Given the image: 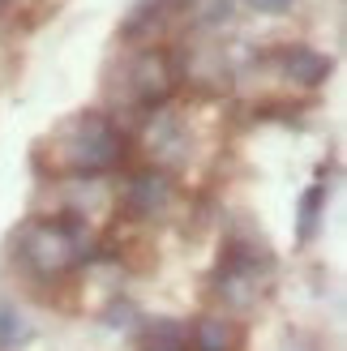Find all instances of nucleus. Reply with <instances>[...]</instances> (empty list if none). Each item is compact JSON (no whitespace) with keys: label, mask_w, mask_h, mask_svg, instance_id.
Listing matches in <instances>:
<instances>
[{"label":"nucleus","mask_w":347,"mask_h":351,"mask_svg":"<svg viewBox=\"0 0 347 351\" xmlns=\"http://www.w3.org/2000/svg\"><path fill=\"white\" fill-rule=\"evenodd\" d=\"M91 249H95L91 232H86V223H77V219H39L17 240V253H22V261L39 278L69 274L73 266H82V261L91 257Z\"/></svg>","instance_id":"1"},{"label":"nucleus","mask_w":347,"mask_h":351,"mask_svg":"<svg viewBox=\"0 0 347 351\" xmlns=\"http://www.w3.org/2000/svg\"><path fill=\"white\" fill-rule=\"evenodd\" d=\"M60 146V163L77 176H99V171H112L120 159H125V137L116 133V125L108 116H95L86 112L77 120H69L56 137Z\"/></svg>","instance_id":"2"},{"label":"nucleus","mask_w":347,"mask_h":351,"mask_svg":"<svg viewBox=\"0 0 347 351\" xmlns=\"http://www.w3.org/2000/svg\"><path fill=\"white\" fill-rule=\"evenodd\" d=\"M129 86H133V99L142 108H163L176 90V64H171L167 51L159 47H146L133 56V69H129Z\"/></svg>","instance_id":"3"},{"label":"nucleus","mask_w":347,"mask_h":351,"mask_svg":"<svg viewBox=\"0 0 347 351\" xmlns=\"http://www.w3.org/2000/svg\"><path fill=\"white\" fill-rule=\"evenodd\" d=\"M167 202H171V180H167L163 171H154V167L150 171H137L133 180L125 184V206L133 210L137 219H154Z\"/></svg>","instance_id":"4"},{"label":"nucleus","mask_w":347,"mask_h":351,"mask_svg":"<svg viewBox=\"0 0 347 351\" xmlns=\"http://www.w3.org/2000/svg\"><path fill=\"white\" fill-rule=\"evenodd\" d=\"M283 69H287V77L300 82V86H322L331 77V56H322L313 47H287L283 51Z\"/></svg>","instance_id":"5"},{"label":"nucleus","mask_w":347,"mask_h":351,"mask_svg":"<svg viewBox=\"0 0 347 351\" xmlns=\"http://www.w3.org/2000/svg\"><path fill=\"white\" fill-rule=\"evenodd\" d=\"M193 347L198 351H232L236 347V330L223 317H202L193 330Z\"/></svg>","instance_id":"6"},{"label":"nucleus","mask_w":347,"mask_h":351,"mask_svg":"<svg viewBox=\"0 0 347 351\" xmlns=\"http://www.w3.org/2000/svg\"><path fill=\"white\" fill-rule=\"evenodd\" d=\"M142 351H184V335H180V326H171V322L154 326L150 335H146V347H142Z\"/></svg>","instance_id":"7"},{"label":"nucleus","mask_w":347,"mask_h":351,"mask_svg":"<svg viewBox=\"0 0 347 351\" xmlns=\"http://www.w3.org/2000/svg\"><path fill=\"white\" fill-rule=\"evenodd\" d=\"M189 9H198L202 26H219L232 17V0H189Z\"/></svg>","instance_id":"8"},{"label":"nucleus","mask_w":347,"mask_h":351,"mask_svg":"<svg viewBox=\"0 0 347 351\" xmlns=\"http://www.w3.org/2000/svg\"><path fill=\"white\" fill-rule=\"evenodd\" d=\"M322 197H326V189H309L304 193V202H300V236H313V227H318V210H322Z\"/></svg>","instance_id":"9"},{"label":"nucleus","mask_w":347,"mask_h":351,"mask_svg":"<svg viewBox=\"0 0 347 351\" xmlns=\"http://www.w3.org/2000/svg\"><path fill=\"white\" fill-rule=\"evenodd\" d=\"M17 339H26L22 317H17V313H9V308H0V347H13Z\"/></svg>","instance_id":"10"},{"label":"nucleus","mask_w":347,"mask_h":351,"mask_svg":"<svg viewBox=\"0 0 347 351\" xmlns=\"http://www.w3.org/2000/svg\"><path fill=\"white\" fill-rule=\"evenodd\" d=\"M249 5L257 13H283V9H291V0H249Z\"/></svg>","instance_id":"11"},{"label":"nucleus","mask_w":347,"mask_h":351,"mask_svg":"<svg viewBox=\"0 0 347 351\" xmlns=\"http://www.w3.org/2000/svg\"><path fill=\"white\" fill-rule=\"evenodd\" d=\"M0 5H5V0H0Z\"/></svg>","instance_id":"12"}]
</instances>
